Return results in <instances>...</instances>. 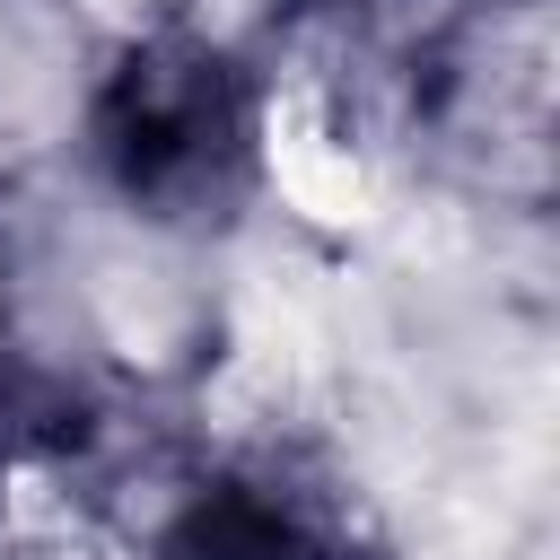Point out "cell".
<instances>
[{
    "mask_svg": "<svg viewBox=\"0 0 560 560\" xmlns=\"http://www.w3.org/2000/svg\"><path fill=\"white\" fill-rule=\"evenodd\" d=\"M96 158L149 210H210L245 166V88L201 44H140L96 96Z\"/></svg>",
    "mask_w": 560,
    "mask_h": 560,
    "instance_id": "obj_1",
    "label": "cell"
}]
</instances>
